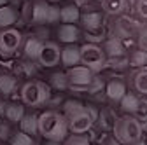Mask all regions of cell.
<instances>
[{
  "label": "cell",
  "instance_id": "cell-1",
  "mask_svg": "<svg viewBox=\"0 0 147 145\" xmlns=\"http://www.w3.org/2000/svg\"><path fill=\"white\" fill-rule=\"evenodd\" d=\"M63 115L67 119L68 133L72 135H86L95 126V121L91 119L89 112L86 110V103L76 98L63 100Z\"/></svg>",
  "mask_w": 147,
  "mask_h": 145
},
{
  "label": "cell",
  "instance_id": "cell-2",
  "mask_svg": "<svg viewBox=\"0 0 147 145\" xmlns=\"http://www.w3.org/2000/svg\"><path fill=\"white\" fill-rule=\"evenodd\" d=\"M39 135L46 140L63 142L68 136V126L63 112L49 108L39 114Z\"/></svg>",
  "mask_w": 147,
  "mask_h": 145
},
{
  "label": "cell",
  "instance_id": "cell-3",
  "mask_svg": "<svg viewBox=\"0 0 147 145\" xmlns=\"http://www.w3.org/2000/svg\"><path fill=\"white\" fill-rule=\"evenodd\" d=\"M51 96H53V91L49 89L47 82L39 79H28L20 87V100L25 107H30V108L46 107Z\"/></svg>",
  "mask_w": 147,
  "mask_h": 145
},
{
  "label": "cell",
  "instance_id": "cell-4",
  "mask_svg": "<svg viewBox=\"0 0 147 145\" xmlns=\"http://www.w3.org/2000/svg\"><path fill=\"white\" fill-rule=\"evenodd\" d=\"M112 133L123 145H128V143H131V142L144 136L140 121L133 115H128V114L117 115V119L114 122V128H112Z\"/></svg>",
  "mask_w": 147,
  "mask_h": 145
},
{
  "label": "cell",
  "instance_id": "cell-5",
  "mask_svg": "<svg viewBox=\"0 0 147 145\" xmlns=\"http://www.w3.org/2000/svg\"><path fill=\"white\" fill-rule=\"evenodd\" d=\"M142 21H138L135 16H130V12L121 14L112 17V21L109 23V33L110 37H117L121 40H135L137 33L140 30Z\"/></svg>",
  "mask_w": 147,
  "mask_h": 145
},
{
  "label": "cell",
  "instance_id": "cell-6",
  "mask_svg": "<svg viewBox=\"0 0 147 145\" xmlns=\"http://www.w3.org/2000/svg\"><path fill=\"white\" fill-rule=\"evenodd\" d=\"M79 51H81V65L88 66L93 74L103 72V65H105L107 56H105L100 44L84 42L82 46H79Z\"/></svg>",
  "mask_w": 147,
  "mask_h": 145
},
{
  "label": "cell",
  "instance_id": "cell-7",
  "mask_svg": "<svg viewBox=\"0 0 147 145\" xmlns=\"http://www.w3.org/2000/svg\"><path fill=\"white\" fill-rule=\"evenodd\" d=\"M67 77H68V91L74 93H86V89L89 86V82L93 81V72L84 65H76L67 68Z\"/></svg>",
  "mask_w": 147,
  "mask_h": 145
},
{
  "label": "cell",
  "instance_id": "cell-8",
  "mask_svg": "<svg viewBox=\"0 0 147 145\" xmlns=\"http://www.w3.org/2000/svg\"><path fill=\"white\" fill-rule=\"evenodd\" d=\"M23 44V33L11 26V28H0V56L11 58L20 52Z\"/></svg>",
  "mask_w": 147,
  "mask_h": 145
},
{
  "label": "cell",
  "instance_id": "cell-9",
  "mask_svg": "<svg viewBox=\"0 0 147 145\" xmlns=\"http://www.w3.org/2000/svg\"><path fill=\"white\" fill-rule=\"evenodd\" d=\"M60 51L61 47L58 46V42H51L46 40L42 44V49L39 52V58H37L35 63H39L42 68H54L60 63Z\"/></svg>",
  "mask_w": 147,
  "mask_h": 145
},
{
  "label": "cell",
  "instance_id": "cell-10",
  "mask_svg": "<svg viewBox=\"0 0 147 145\" xmlns=\"http://www.w3.org/2000/svg\"><path fill=\"white\" fill-rule=\"evenodd\" d=\"M79 23L84 32H98L105 26V14L102 9H91V11H81Z\"/></svg>",
  "mask_w": 147,
  "mask_h": 145
},
{
  "label": "cell",
  "instance_id": "cell-11",
  "mask_svg": "<svg viewBox=\"0 0 147 145\" xmlns=\"http://www.w3.org/2000/svg\"><path fill=\"white\" fill-rule=\"evenodd\" d=\"M42 44L44 40L39 39L35 33H28L26 37L23 35V44H21V54H23V58L26 60H32V61H37V58H39V52L42 49Z\"/></svg>",
  "mask_w": 147,
  "mask_h": 145
},
{
  "label": "cell",
  "instance_id": "cell-12",
  "mask_svg": "<svg viewBox=\"0 0 147 145\" xmlns=\"http://www.w3.org/2000/svg\"><path fill=\"white\" fill-rule=\"evenodd\" d=\"M20 77H18L12 70H4L0 72V96L7 98L12 96L18 89H20Z\"/></svg>",
  "mask_w": 147,
  "mask_h": 145
},
{
  "label": "cell",
  "instance_id": "cell-13",
  "mask_svg": "<svg viewBox=\"0 0 147 145\" xmlns=\"http://www.w3.org/2000/svg\"><path fill=\"white\" fill-rule=\"evenodd\" d=\"M128 91L126 89V81L121 77H114V79H109L105 84V98L110 103H119V100L124 96V93Z\"/></svg>",
  "mask_w": 147,
  "mask_h": 145
},
{
  "label": "cell",
  "instance_id": "cell-14",
  "mask_svg": "<svg viewBox=\"0 0 147 145\" xmlns=\"http://www.w3.org/2000/svg\"><path fill=\"white\" fill-rule=\"evenodd\" d=\"M58 42L63 44H77L79 39H82V30L77 23H61L58 26Z\"/></svg>",
  "mask_w": 147,
  "mask_h": 145
},
{
  "label": "cell",
  "instance_id": "cell-15",
  "mask_svg": "<svg viewBox=\"0 0 147 145\" xmlns=\"http://www.w3.org/2000/svg\"><path fill=\"white\" fill-rule=\"evenodd\" d=\"M100 46H102V49H103L107 58H117V56H126L128 54L126 42L117 39V37H110V35H107L105 40Z\"/></svg>",
  "mask_w": 147,
  "mask_h": 145
},
{
  "label": "cell",
  "instance_id": "cell-16",
  "mask_svg": "<svg viewBox=\"0 0 147 145\" xmlns=\"http://www.w3.org/2000/svg\"><path fill=\"white\" fill-rule=\"evenodd\" d=\"M100 7H102V11H103L105 16L116 17V16L130 12L131 2H130V0H102Z\"/></svg>",
  "mask_w": 147,
  "mask_h": 145
},
{
  "label": "cell",
  "instance_id": "cell-17",
  "mask_svg": "<svg viewBox=\"0 0 147 145\" xmlns=\"http://www.w3.org/2000/svg\"><path fill=\"white\" fill-rule=\"evenodd\" d=\"M128 81H130V86L137 95L147 96V66L133 68Z\"/></svg>",
  "mask_w": 147,
  "mask_h": 145
},
{
  "label": "cell",
  "instance_id": "cell-18",
  "mask_svg": "<svg viewBox=\"0 0 147 145\" xmlns=\"http://www.w3.org/2000/svg\"><path fill=\"white\" fill-rule=\"evenodd\" d=\"M12 72H14V74H16L18 77H20V79L28 81V79L37 77V74H39V68H37L35 61L23 58V60L14 61V65H12Z\"/></svg>",
  "mask_w": 147,
  "mask_h": 145
},
{
  "label": "cell",
  "instance_id": "cell-19",
  "mask_svg": "<svg viewBox=\"0 0 147 145\" xmlns=\"http://www.w3.org/2000/svg\"><path fill=\"white\" fill-rule=\"evenodd\" d=\"M60 63L65 68L76 66L81 63V51L77 44H65V47H61L60 51Z\"/></svg>",
  "mask_w": 147,
  "mask_h": 145
},
{
  "label": "cell",
  "instance_id": "cell-20",
  "mask_svg": "<svg viewBox=\"0 0 147 145\" xmlns=\"http://www.w3.org/2000/svg\"><path fill=\"white\" fill-rule=\"evenodd\" d=\"M47 5L46 0H32V26H42L47 25Z\"/></svg>",
  "mask_w": 147,
  "mask_h": 145
},
{
  "label": "cell",
  "instance_id": "cell-21",
  "mask_svg": "<svg viewBox=\"0 0 147 145\" xmlns=\"http://www.w3.org/2000/svg\"><path fill=\"white\" fill-rule=\"evenodd\" d=\"M18 126H20V131H23L26 135H32V136H37L39 135V114L25 112V115L20 119Z\"/></svg>",
  "mask_w": 147,
  "mask_h": 145
},
{
  "label": "cell",
  "instance_id": "cell-22",
  "mask_svg": "<svg viewBox=\"0 0 147 145\" xmlns=\"http://www.w3.org/2000/svg\"><path fill=\"white\" fill-rule=\"evenodd\" d=\"M20 21V11L5 4L0 7V28H11Z\"/></svg>",
  "mask_w": 147,
  "mask_h": 145
},
{
  "label": "cell",
  "instance_id": "cell-23",
  "mask_svg": "<svg viewBox=\"0 0 147 145\" xmlns=\"http://www.w3.org/2000/svg\"><path fill=\"white\" fill-rule=\"evenodd\" d=\"M47 86L51 91L54 93H65L68 91V77L65 72H53L49 74V79H47Z\"/></svg>",
  "mask_w": 147,
  "mask_h": 145
},
{
  "label": "cell",
  "instance_id": "cell-24",
  "mask_svg": "<svg viewBox=\"0 0 147 145\" xmlns=\"http://www.w3.org/2000/svg\"><path fill=\"white\" fill-rule=\"evenodd\" d=\"M25 112H26V107L21 101H7L5 112H4V119H7L12 124H18L20 119L25 115Z\"/></svg>",
  "mask_w": 147,
  "mask_h": 145
},
{
  "label": "cell",
  "instance_id": "cell-25",
  "mask_svg": "<svg viewBox=\"0 0 147 145\" xmlns=\"http://www.w3.org/2000/svg\"><path fill=\"white\" fill-rule=\"evenodd\" d=\"M138 101H140V95H137L135 91H126L124 96L119 100V108L123 114H128V115H133L137 107H138Z\"/></svg>",
  "mask_w": 147,
  "mask_h": 145
},
{
  "label": "cell",
  "instance_id": "cell-26",
  "mask_svg": "<svg viewBox=\"0 0 147 145\" xmlns=\"http://www.w3.org/2000/svg\"><path fill=\"white\" fill-rule=\"evenodd\" d=\"M116 119H117V114H116L114 108H112V107H103L102 110L98 112V119H96V122L100 124V128H102V130H105V131H112Z\"/></svg>",
  "mask_w": 147,
  "mask_h": 145
},
{
  "label": "cell",
  "instance_id": "cell-27",
  "mask_svg": "<svg viewBox=\"0 0 147 145\" xmlns=\"http://www.w3.org/2000/svg\"><path fill=\"white\" fill-rule=\"evenodd\" d=\"M128 65H130V68L147 66V51L140 47L128 49Z\"/></svg>",
  "mask_w": 147,
  "mask_h": 145
},
{
  "label": "cell",
  "instance_id": "cell-28",
  "mask_svg": "<svg viewBox=\"0 0 147 145\" xmlns=\"http://www.w3.org/2000/svg\"><path fill=\"white\" fill-rule=\"evenodd\" d=\"M128 68H130V65H128V54L126 56H117V58H107L105 65H103V70L114 72V74H124Z\"/></svg>",
  "mask_w": 147,
  "mask_h": 145
},
{
  "label": "cell",
  "instance_id": "cell-29",
  "mask_svg": "<svg viewBox=\"0 0 147 145\" xmlns=\"http://www.w3.org/2000/svg\"><path fill=\"white\" fill-rule=\"evenodd\" d=\"M81 9L76 4H67L60 7V23H79Z\"/></svg>",
  "mask_w": 147,
  "mask_h": 145
},
{
  "label": "cell",
  "instance_id": "cell-30",
  "mask_svg": "<svg viewBox=\"0 0 147 145\" xmlns=\"http://www.w3.org/2000/svg\"><path fill=\"white\" fill-rule=\"evenodd\" d=\"M105 84H107L105 75H102V72H98V74L93 75V81L89 82V86L86 89V95H89V96H100L105 91Z\"/></svg>",
  "mask_w": 147,
  "mask_h": 145
},
{
  "label": "cell",
  "instance_id": "cell-31",
  "mask_svg": "<svg viewBox=\"0 0 147 145\" xmlns=\"http://www.w3.org/2000/svg\"><path fill=\"white\" fill-rule=\"evenodd\" d=\"M9 145H39V142L32 135H26L20 130H14V133L9 138Z\"/></svg>",
  "mask_w": 147,
  "mask_h": 145
},
{
  "label": "cell",
  "instance_id": "cell-32",
  "mask_svg": "<svg viewBox=\"0 0 147 145\" xmlns=\"http://www.w3.org/2000/svg\"><path fill=\"white\" fill-rule=\"evenodd\" d=\"M131 9L138 21H147V0H133Z\"/></svg>",
  "mask_w": 147,
  "mask_h": 145
},
{
  "label": "cell",
  "instance_id": "cell-33",
  "mask_svg": "<svg viewBox=\"0 0 147 145\" xmlns=\"http://www.w3.org/2000/svg\"><path fill=\"white\" fill-rule=\"evenodd\" d=\"M12 133H14V124L2 117L0 119V142H9Z\"/></svg>",
  "mask_w": 147,
  "mask_h": 145
},
{
  "label": "cell",
  "instance_id": "cell-34",
  "mask_svg": "<svg viewBox=\"0 0 147 145\" xmlns=\"http://www.w3.org/2000/svg\"><path fill=\"white\" fill-rule=\"evenodd\" d=\"M61 145H91V140L86 135H72V133H68V136L61 142Z\"/></svg>",
  "mask_w": 147,
  "mask_h": 145
},
{
  "label": "cell",
  "instance_id": "cell-35",
  "mask_svg": "<svg viewBox=\"0 0 147 145\" xmlns=\"http://www.w3.org/2000/svg\"><path fill=\"white\" fill-rule=\"evenodd\" d=\"M84 42H91V44H102L107 37V33L103 30H98V32H84Z\"/></svg>",
  "mask_w": 147,
  "mask_h": 145
},
{
  "label": "cell",
  "instance_id": "cell-36",
  "mask_svg": "<svg viewBox=\"0 0 147 145\" xmlns=\"http://www.w3.org/2000/svg\"><path fill=\"white\" fill-rule=\"evenodd\" d=\"M30 21H32V0H26V2H23V7L20 11V23L30 26Z\"/></svg>",
  "mask_w": 147,
  "mask_h": 145
},
{
  "label": "cell",
  "instance_id": "cell-37",
  "mask_svg": "<svg viewBox=\"0 0 147 145\" xmlns=\"http://www.w3.org/2000/svg\"><path fill=\"white\" fill-rule=\"evenodd\" d=\"M135 42H137V47L147 51V21H142L140 30L137 33V37H135Z\"/></svg>",
  "mask_w": 147,
  "mask_h": 145
},
{
  "label": "cell",
  "instance_id": "cell-38",
  "mask_svg": "<svg viewBox=\"0 0 147 145\" xmlns=\"http://www.w3.org/2000/svg\"><path fill=\"white\" fill-rule=\"evenodd\" d=\"M133 117H137L140 122L147 121V96H140V101H138V107H137Z\"/></svg>",
  "mask_w": 147,
  "mask_h": 145
},
{
  "label": "cell",
  "instance_id": "cell-39",
  "mask_svg": "<svg viewBox=\"0 0 147 145\" xmlns=\"http://www.w3.org/2000/svg\"><path fill=\"white\" fill-rule=\"evenodd\" d=\"M60 21V7L56 4L47 5V25H58Z\"/></svg>",
  "mask_w": 147,
  "mask_h": 145
},
{
  "label": "cell",
  "instance_id": "cell-40",
  "mask_svg": "<svg viewBox=\"0 0 147 145\" xmlns=\"http://www.w3.org/2000/svg\"><path fill=\"white\" fill-rule=\"evenodd\" d=\"M102 145H123V143H121L114 135H107V136L102 140Z\"/></svg>",
  "mask_w": 147,
  "mask_h": 145
},
{
  "label": "cell",
  "instance_id": "cell-41",
  "mask_svg": "<svg viewBox=\"0 0 147 145\" xmlns=\"http://www.w3.org/2000/svg\"><path fill=\"white\" fill-rule=\"evenodd\" d=\"M86 110L89 112L91 119H93V121L96 122V119H98V112H100V108H96L95 105H86Z\"/></svg>",
  "mask_w": 147,
  "mask_h": 145
},
{
  "label": "cell",
  "instance_id": "cell-42",
  "mask_svg": "<svg viewBox=\"0 0 147 145\" xmlns=\"http://www.w3.org/2000/svg\"><path fill=\"white\" fill-rule=\"evenodd\" d=\"M5 105H7V100L0 96V119L4 117V112H5Z\"/></svg>",
  "mask_w": 147,
  "mask_h": 145
},
{
  "label": "cell",
  "instance_id": "cell-43",
  "mask_svg": "<svg viewBox=\"0 0 147 145\" xmlns=\"http://www.w3.org/2000/svg\"><path fill=\"white\" fill-rule=\"evenodd\" d=\"M40 145H61V142H56V140H42V143Z\"/></svg>",
  "mask_w": 147,
  "mask_h": 145
},
{
  "label": "cell",
  "instance_id": "cell-44",
  "mask_svg": "<svg viewBox=\"0 0 147 145\" xmlns=\"http://www.w3.org/2000/svg\"><path fill=\"white\" fill-rule=\"evenodd\" d=\"M128 145H147V143H145L144 138H138V140H135V142H131V143H128Z\"/></svg>",
  "mask_w": 147,
  "mask_h": 145
},
{
  "label": "cell",
  "instance_id": "cell-45",
  "mask_svg": "<svg viewBox=\"0 0 147 145\" xmlns=\"http://www.w3.org/2000/svg\"><path fill=\"white\" fill-rule=\"evenodd\" d=\"M142 124V133H147V121L145 122H140Z\"/></svg>",
  "mask_w": 147,
  "mask_h": 145
},
{
  "label": "cell",
  "instance_id": "cell-46",
  "mask_svg": "<svg viewBox=\"0 0 147 145\" xmlns=\"http://www.w3.org/2000/svg\"><path fill=\"white\" fill-rule=\"evenodd\" d=\"M46 2H49V4H58V2H61V0H46Z\"/></svg>",
  "mask_w": 147,
  "mask_h": 145
},
{
  "label": "cell",
  "instance_id": "cell-47",
  "mask_svg": "<svg viewBox=\"0 0 147 145\" xmlns=\"http://www.w3.org/2000/svg\"><path fill=\"white\" fill-rule=\"evenodd\" d=\"M5 4H9V0H0V7L5 5Z\"/></svg>",
  "mask_w": 147,
  "mask_h": 145
},
{
  "label": "cell",
  "instance_id": "cell-48",
  "mask_svg": "<svg viewBox=\"0 0 147 145\" xmlns=\"http://www.w3.org/2000/svg\"><path fill=\"white\" fill-rule=\"evenodd\" d=\"M93 2H96V4H102V0H93Z\"/></svg>",
  "mask_w": 147,
  "mask_h": 145
},
{
  "label": "cell",
  "instance_id": "cell-49",
  "mask_svg": "<svg viewBox=\"0 0 147 145\" xmlns=\"http://www.w3.org/2000/svg\"><path fill=\"white\" fill-rule=\"evenodd\" d=\"M18 2H26V0H18Z\"/></svg>",
  "mask_w": 147,
  "mask_h": 145
},
{
  "label": "cell",
  "instance_id": "cell-50",
  "mask_svg": "<svg viewBox=\"0 0 147 145\" xmlns=\"http://www.w3.org/2000/svg\"><path fill=\"white\" fill-rule=\"evenodd\" d=\"M0 72H2V66H0Z\"/></svg>",
  "mask_w": 147,
  "mask_h": 145
},
{
  "label": "cell",
  "instance_id": "cell-51",
  "mask_svg": "<svg viewBox=\"0 0 147 145\" xmlns=\"http://www.w3.org/2000/svg\"><path fill=\"white\" fill-rule=\"evenodd\" d=\"M145 143H147V140H145Z\"/></svg>",
  "mask_w": 147,
  "mask_h": 145
}]
</instances>
